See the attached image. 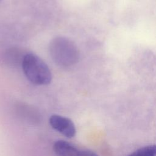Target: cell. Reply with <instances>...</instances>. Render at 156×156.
I'll use <instances>...</instances> for the list:
<instances>
[{
  "label": "cell",
  "instance_id": "cell-3",
  "mask_svg": "<svg viewBox=\"0 0 156 156\" xmlns=\"http://www.w3.org/2000/svg\"><path fill=\"white\" fill-rule=\"evenodd\" d=\"M52 148L56 156H99L91 151L79 149L70 143L62 140L55 141Z\"/></svg>",
  "mask_w": 156,
  "mask_h": 156
},
{
  "label": "cell",
  "instance_id": "cell-6",
  "mask_svg": "<svg viewBox=\"0 0 156 156\" xmlns=\"http://www.w3.org/2000/svg\"><path fill=\"white\" fill-rule=\"evenodd\" d=\"M127 156H156V144L141 147Z\"/></svg>",
  "mask_w": 156,
  "mask_h": 156
},
{
  "label": "cell",
  "instance_id": "cell-4",
  "mask_svg": "<svg viewBox=\"0 0 156 156\" xmlns=\"http://www.w3.org/2000/svg\"><path fill=\"white\" fill-rule=\"evenodd\" d=\"M49 122L52 129L67 138H73L76 133V126L69 118L54 114L49 117Z\"/></svg>",
  "mask_w": 156,
  "mask_h": 156
},
{
  "label": "cell",
  "instance_id": "cell-2",
  "mask_svg": "<svg viewBox=\"0 0 156 156\" xmlns=\"http://www.w3.org/2000/svg\"><path fill=\"white\" fill-rule=\"evenodd\" d=\"M21 67L27 79L35 85H45L51 82L52 74L48 65L32 53L26 55Z\"/></svg>",
  "mask_w": 156,
  "mask_h": 156
},
{
  "label": "cell",
  "instance_id": "cell-5",
  "mask_svg": "<svg viewBox=\"0 0 156 156\" xmlns=\"http://www.w3.org/2000/svg\"><path fill=\"white\" fill-rule=\"evenodd\" d=\"M27 53L19 48H11L5 51L3 55V60L10 66H22L24 57Z\"/></svg>",
  "mask_w": 156,
  "mask_h": 156
},
{
  "label": "cell",
  "instance_id": "cell-1",
  "mask_svg": "<svg viewBox=\"0 0 156 156\" xmlns=\"http://www.w3.org/2000/svg\"><path fill=\"white\" fill-rule=\"evenodd\" d=\"M49 51L52 60L62 68L73 66L79 59V52L77 46L66 37L54 38L49 43Z\"/></svg>",
  "mask_w": 156,
  "mask_h": 156
}]
</instances>
